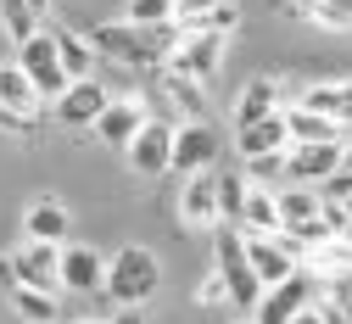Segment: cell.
I'll return each instance as SVG.
<instances>
[{"mask_svg": "<svg viewBox=\"0 0 352 324\" xmlns=\"http://www.w3.org/2000/svg\"><path fill=\"white\" fill-rule=\"evenodd\" d=\"M285 146H291L285 107H280V112H269V118L235 123V151H241V162H246V157H274V151H285Z\"/></svg>", "mask_w": 352, "mask_h": 324, "instance_id": "16", "label": "cell"}, {"mask_svg": "<svg viewBox=\"0 0 352 324\" xmlns=\"http://www.w3.org/2000/svg\"><path fill=\"white\" fill-rule=\"evenodd\" d=\"M296 101H302V107H314V112H324V118H336L341 129H352V78L307 84V89H296Z\"/></svg>", "mask_w": 352, "mask_h": 324, "instance_id": "18", "label": "cell"}, {"mask_svg": "<svg viewBox=\"0 0 352 324\" xmlns=\"http://www.w3.org/2000/svg\"><path fill=\"white\" fill-rule=\"evenodd\" d=\"M314 307L324 313V324H352V268H346V274H330V280H319Z\"/></svg>", "mask_w": 352, "mask_h": 324, "instance_id": "26", "label": "cell"}, {"mask_svg": "<svg viewBox=\"0 0 352 324\" xmlns=\"http://www.w3.org/2000/svg\"><path fill=\"white\" fill-rule=\"evenodd\" d=\"M314 23L330 28V34H346V28H352V0H319V6H314Z\"/></svg>", "mask_w": 352, "mask_h": 324, "instance_id": "31", "label": "cell"}, {"mask_svg": "<svg viewBox=\"0 0 352 324\" xmlns=\"http://www.w3.org/2000/svg\"><path fill=\"white\" fill-rule=\"evenodd\" d=\"M241 229L246 235H280V202H274V184H246V202H241Z\"/></svg>", "mask_w": 352, "mask_h": 324, "instance_id": "20", "label": "cell"}, {"mask_svg": "<svg viewBox=\"0 0 352 324\" xmlns=\"http://www.w3.org/2000/svg\"><path fill=\"white\" fill-rule=\"evenodd\" d=\"M341 241H346V246H352V224H346V229H341Z\"/></svg>", "mask_w": 352, "mask_h": 324, "instance_id": "44", "label": "cell"}, {"mask_svg": "<svg viewBox=\"0 0 352 324\" xmlns=\"http://www.w3.org/2000/svg\"><path fill=\"white\" fill-rule=\"evenodd\" d=\"M62 291H73V296L107 291V257L84 241H62Z\"/></svg>", "mask_w": 352, "mask_h": 324, "instance_id": "12", "label": "cell"}, {"mask_svg": "<svg viewBox=\"0 0 352 324\" xmlns=\"http://www.w3.org/2000/svg\"><path fill=\"white\" fill-rule=\"evenodd\" d=\"M73 324H107V318H73Z\"/></svg>", "mask_w": 352, "mask_h": 324, "instance_id": "45", "label": "cell"}, {"mask_svg": "<svg viewBox=\"0 0 352 324\" xmlns=\"http://www.w3.org/2000/svg\"><path fill=\"white\" fill-rule=\"evenodd\" d=\"M0 107H6V112H23V118H34L39 107H45V101H39V89L28 84V73H23L17 62H0Z\"/></svg>", "mask_w": 352, "mask_h": 324, "instance_id": "24", "label": "cell"}, {"mask_svg": "<svg viewBox=\"0 0 352 324\" xmlns=\"http://www.w3.org/2000/svg\"><path fill=\"white\" fill-rule=\"evenodd\" d=\"M274 202H280V229H296L307 218H319L324 213V191L319 184H274Z\"/></svg>", "mask_w": 352, "mask_h": 324, "instance_id": "19", "label": "cell"}, {"mask_svg": "<svg viewBox=\"0 0 352 324\" xmlns=\"http://www.w3.org/2000/svg\"><path fill=\"white\" fill-rule=\"evenodd\" d=\"M314 296H319V280L296 263V274H285V280H274V285L257 291V302H252V324H285V318H296Z\"/></svg>", "mask_w": 352, "mask_h": 324, "instance_id": "5", "label": "cell"}, {"mask_svg": "<svg viewBox=\"0 0 352 324\" xmlns=\"http://www.w3.org/2000/svg\"><path fill=\"white\" fill-rule=\"evenodd\" d=\"M207 241H212V268L224 274V291H230V307L235 313H252L257 302V274L246 263V235H241V224H212L207 229Z\"/></svg>", "mask_w": 352, "mask_h": 324, "instance_id": "3", "label": "cell"}, {"mask_svg": "<svg viewBox=\"0 0 352 324\" xmlns=\"http://www.w3.org/2000/svg\"><path fill=\"white\" fill-rule=\"evenodd\" d=\"M285 129H291V146L296 140H341V123L314 112V107H302V101H285Z\"/></svg>", "mask_w": 352, "mask_h": 324, "instance_id": "25", "label": "cell"}, {"mask_svg": "<svg viewBox=\"0 0 352 324\" xmlns=\"http://www.w3.org/2000/svg\"><path fill=\"white\" fill-rule=\"evenodd\" d=\"M285 107V96H280V78H246L241 84V96H235V123H252V118H269V112H280Z\"/></svg>", "mask_w": 352, "mask_h": 324, "instance_id": "21", "label": "cell"}, {"mask_svg": "<svg viewBox=\"0 0 352 324\" xmlns=\"http://www.w3.org/2000/svg\"><path fill=\"white\" fill-rule=\"evenodd\" d=\"M314 6L319 0H291V12H302V17H314Z\"/></svg>", "mask_w": 352, "mask_h": 324, "instance_id": "41", "label": "cell"}, {"mask_svg": "<svg viewBox=\"0 0 352 324\" xmlns=\"http://www.w3.org/2000/svg\"><path fill=\"white\" fill-rule=\"evenodd\" d=\"M17 285V263H12V252L6 257H0V291H12Z\"/></svg>", "mask_w": 352, "mask_h": 324, "instance_id": "37", "label": "cell"}, {"mask_svg": "<svg viewBox=\"0 0 352 324\" xmlns=\"http://www.w3.org/2000/svg\"><path fill=\"white\" fill-rule=\"evenodd\" d=\"M246 179H257V184H285V151H274V157H246Z\"/></svg>", "mask_w": 352, "mask_h": 324, "instance_id": "32", "label": "cell"}, {"mask_svg": "<svg viewBox=\"0 0 352 324\" xmlns=\"http://www.w3.org/2000/svg\"><path fill=\"white\" fill-rule=\"evenodd\" d=\"M218 179V224H241V202H246V173H212Z\"/></svg>", "mask_w": 352, "mask_h": 324, "instance_id": "28", "label": "cell"}, {"mask_svg": "<svg viewBox=\"0 0 352 324\" xmlns=\"http://www.w3.org/2000/svg\"><path fill=\"white\" fill-rule=\"evenodd\" d=\"M218 162V129L207 118H185L173 123V168L168 173H201Z\"/></svg>", "mask_w": 352, "mask_h": 324, "instance_id": "8", "label": "cell"}, {"mask_svg": "<svg viewBox=\"0 0 352 324\" xmlns=\"http://www.w3.org/2000/svg\"><path fill=\"white\" fill-rule=\"evenodd\" d=\"M107 324H146V313L140 307H118V318H107Z\"/></svg>", "mask_w": 352, "mask_h": 324, "instance_id": "39", "label": "cell"}, {"mask_svg": "<svg viewBox=\"0 0 352 324\" xmlns=\"http://www.w3.org/2000/svg\"><path fill=\"white\" fill-rule=\"evenodd\" d=\"M246 235V229H241ZM246 263H252V274H257V285H274V280H285V274H296V252H291V241L285 235H246Z\"/></svg>", "mask_w": 352, "mask_h": 324, "instance_id": "15", "label": "cell"}, {"mask_svg": "<svg viewBox=\"0 0 352 324\" xmlns=\"http://www.w3.org/2000/svg\"><path fill=\"white\" fill-rule=\"evenodd\" d=\"M196 28H212V34H224V39H230V34L241 28V6H235V0H218V6H212Z\"/></svg>", "mask_w": 352, "mask_h": 324, "instance_id": "33", "label": "cell"}, {"mask_svg": "<svg viewBox=\"0 0 352 324\" xmlns=\"http://www.w3.org/2000/svg\"><path fill=\"white\" fill-rule=\"evenodd\" d=\"M162 89L173 96V107H179V118H207V101H201V84H196V78H185V73L162 67Z\"/></svg>", "mask_w": 352, "mask_h": 324, "instance_id": "27", "label": "cell"}, {"mask_svg": "<svg viewBox=\"0 0 352 324\" xmlns=\"http://www.w3.org/2000/svg\"><path fill=\"white\" fill-rule=\"evenodd\" d=\"M123 162L135 168L140 179H162L173 168V123L168 118H146V129L123 146Z\"/></svg>", "mask_w": 352, "mask_h": 324, "instance_id": "7", "label": "cell"}, {"mask_svg": "<svg viewBox=\"0 0 352 324\" xmlns=\"http://www.w3.org/2000/svg\"><path fill=\"white\" fill-rule=\"evenodd\" d=\"M0 129H6V134H28V129H34V118H23V112H6V107H0Z\"/></svg>", "mask_w": 352, "mask_h": 324, "instance_id": "36", "label": "cell"}, {"mask_svg": "<svg viewBox=\"0 0 352 324\" xmlns=\"http://www.w3.org/2000/svg\"><path fill=\"white\" fill-rule=\"evenodd\" d=\"M162 291V257L151 246H118L107 257V296L118 307H146Z\"/></svg>", "mask_w": 352, "mask_h": 324, "instance_id": "2", "label": "cell"}, {"mask_svg": "<svg viewBox=\"0 0 352 324\" xmlns=\"http://www.w3.org/2000/svg\"><path fill=\"white\" fill-rule=\"evenodd\" d=\"M212 6H218V0H173V23H179V28H196Z\"/></svg>", "mask_w": 352, "mask_h": 324, "instance_id": "34", "label": "cell"}, {"mask_svg": "<svg viewBox=\"0 0 352 324\" xmlns=\"http://www.w3.org/2000/svg\"><path fill=\"white\" fill-rule=\"evenodd\" d=\"M56 56H62L67 78H96V62H101L96 39L90 34H73V28H56Z\"/></svg>", "mask_w": 352, "mask_h": 324, "instance_id": "23", "label": "cell"}, {"mask_svg": "<svg viewBox=\"0 0 352 324\" xmlns=\"http://www.w3.org/2000/svg\"><path fill=\"white\" fill-rule=\"evenodd\" d=\"M12 263H17V285L62 291V246H51V241H28V235H23V246L12 252Z\"/></svg>", "mask_w": 352, "mask_h": 324, "instance_id": "13", "label": "cell"}, {"mask_svg": "<svg viewBox=\"0 0 352 324\" xmlns=\"http://www.w3.org/2000/svg\"><path fill=\"white\" fill-rule=\"evenodd\" d=\"M23 235H28V241H51V246L73 241V213H67V202H56V196L28 202V213H23Z\"/></svg>", "mask_w": 352, "mask_h": 324, "instance_id": "17", "label": "cell"}, {"mask_svg": "<svg viewBox=\"0 0 352 324\" xmlns=\"http://www.w3.org/2000/svg\"><path fill=\"white\" fill-rule=\"evenodd\" d=\"M336 207H341V213H346V224H352V196H346V202H336Z\"/></svg>", "mask_w": 352, "mask_h": 324, "instance_id": "43", "label": "cell"}, {"mask_svg": "<svg viewBox=\"0 0 352 324\" xmlns=\"http://www.w3.org/2000/svg\"><path fill=\"white\" fill-rule=\"evenodd\" d=\"M56 296L62 291H39V285H12L6 291V302H12V313L23 324H62V302Z\"/></svg>", "mask_w": 352, "mask_h": 324, "instance_id": "22", "label": "cell"}, {"mask_svg": "<svg viewBox=\"0 0 352 324\" xmlns=\"http://www.w3.org/2000/svg\"><path fill=\"white\" fill-rule=\"evenodd\" d=\"M0 28H6L12 45H23V39L39 28V12L28 6V0H0Z\"/></svg>", "mask_w": 352, "mask_h": 324, "instance_id": "29", "label": "cell"}, {"mask_svg": "<svg viewBox=\"0 0 352 324\" xmlns=\"http://www.w3.org/2000/svg\"><path fill=\"white\" fill-rule=\"evenodd\" d=\"M107 101H112V89H107L101 78H67V89L51 101V112H56L62 129H90Z\"/></svg>", "mask_w": 352, "mask_h": 324, "instance_id": "10", "label": "cell"}, {"mask_svg": "<svg viewBox=\"0 0 352 324\" xmlns=\"http://www.w3.org/2000/svg\"><path fill=\"white\" fill-rule=\"evenodd\" d=\"M90 39H96V51L101 56H112L118 67H135V73H151V67H162L168 62V51H173V39H179V23H162V28H140V23H101V28H90Z\"/></svg>", "mask_w": 352, "mask_h": 324, "instance_id": "1", "label": "cell"}, {"mask_svg": "<svg viewBox=\"0 0 352 324\" xmlns=\"http://www.w3.org/2000/svg\"><path fill=\"white\" fill-rule=\"evenodd\" d=\"M17 67L28 73V84L39 89V101H56L62 89H67V73H62V56H56V34L51 28H34L23 45H17Z\"/></svg>", "mask_w": 352, "mask_h": 324, "instance_id": "6", "label": "cell"}, {"mask_svg": "<svg viewBox=\"0 0 352 324\" xmlns=\"http://www.w3.org/2000/svg\"><path fill=\"white\" fill-rule=\"evenodd\" d=\"M224 51H230L224 34H212V28H179V39H173V51H168L162 67L185 73V78H196V84H212L218 67H224Z\"/></svg>", "mask_w": 352, "mask_h": 324, "instance_id": "4", "label": "cell"}, {"mask_svg": "<svg viewBox=\"0 0 352 324\" xmlns=\"http://www.w3.org/2000/svg\"><path fill=\"white\" fill-rule=\"evenodd\" d=\"M28 6H34V12H39V17H45V12H51V0H28Z\"/></svg>", "mask_w": 352, "mask_h": 324, "instance_id": "42", "label": "cell"}, {"mask_svg": "<svg viewBox=\"0 0 352 324\" xmlns=\"http://www.w3.org/2000/svg\"><path fill=\"white\" fill-rule=\"evenodd\" d=\"M341 168V140H296L285 146V179L291 184H324Z\"/></svg>", "mask_w": 352, "mask_h": 324, "instance_id": "11", "label": "cell"}, {"mask_svg": "<svg viewBox=\"0 0 352 324\" xmlns=\"http://www.w3.org/2000/svg\"><path fill=\"white\" fill-rule=\"evenodd\" d=\"M285 324H324V313H319V307H314V302H307V307H302V313H296V318H285Z\"/></svg>", "mask_w": 352, "mask_h": 324, "instance_id": "38", "label": "cell"}, {"mask_svg": "<svg viewBox=\"0 0 352 324\" xmlns=\"http://www.w3.org/2000/svg\"><path fill=\"white\" fill-rule=\"evenodd\" d=\"M146 118H151V107L140 101V96H112L107 107H101V118L90 123V134L101 146H112V151H123L129 140H135V134L146 129Z\"/></svg>", "mask_w": 352, "mask_h": 324, "instance_id": "9", "label": "cell"}, {"mask_svg": "<svg viewBox=\"0 0 352 324\" xmlns=\"http://www.w3.org/2000/svg\"><path fill=\"white\" fill-rule=\"evenodd\" d=\"M196 302H230V291H224V274H218V268H207V280L196 285Z\"/></svg>", "mask_w": 352, "mask_h": 324, "instance_id": "35", "label": "cell"}, {"mask_svg": "<svg viewBox=\"0 0 352 324\" xmlns=\"http://www.w3.org/2000/svg\"><path fill=\"white\" fill-rule=\"evenodd\" d=\"M179 224L201 229V235L218 224V179H212V168L185 173V184H179Z\"/></svg>", "mask_w": 352, "mask_h": 324, "instance_id": "14", "label": "cell"}, {"mask_svg": "<svg viewBox=\"0 0 352 324\" xmlns=\"http://www.w3.org/2000/svg\"><path fill=\"white\" fill-rule=\"evenodd\" d=\"M123 17L140 23V28H162V23H173V0H129Z\"/></svg>", "mask_w": 352, "mask_h": 324, "instance_id": "30", "label": "cell"}, {"mask_svg": "<svg viewBox=\"0 0 352 324\" xmlns=\"http://www.w3.org/2000/svg\"><path fill=\"white\" fill-rule=\"evenodd\" d=\"M341 168H352V129H341Z\"/></svg>", "mask_w": 352, "mask_h": 324, "instance_id": "40", "label": "cell"}]
</instances>
